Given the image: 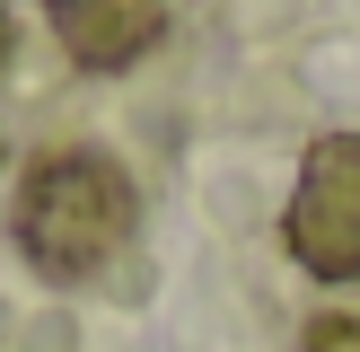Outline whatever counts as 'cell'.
<instances>
[{
  "mask_svg": "<svg viewBox=\"0 0 360 352\" xmlns=\"http://www.w3.org/2000/svg\"><path fill=\"white\" fill-rule=\"evenodd\" d=\"M167 27V0H53V35L79 70H132Z\"/></svg>",
  "mask_w": 360,
  "mask_h": 352,
  "instance_id": "cell-3",
  "label": "cell"
},
{
  "mask_svg": "<svg viewBox=\"0 0 360 352\" xmlns=\"http://www.w3.org/2000/svg\"><path fill=\"white\" fill-rule=\"evenodd\" d=\"M299 352H360V317H326V326H316Z\"/></svg>",
  "mask_w": 360,
  "mask_h": 352,
  "instance_id": "cell-4",
  "label": "cell"
},
{
  "mask_svg": "<svg viewBox=\"0 0 360 352\" xmlns=\"http://www.w3.org/2000/svg\"><path fill=\"white\" fill-rule=\"evenodd\" d=\"M281 238H290V256L308 264V273L360 282V132H326L299 158Z\"/></svg>",
  "mask_w": 360,
  "mask_h": 352,
  "instance_id": "cell-2",
  "label": "cell"
},
{
  "mask_svg": "<svg viewBox=\"0 0 360 352\" xmlns=\"http://www.w3.org/2000/svg\"><path fill=\"white\" fill-rule=\"evenodd\" d=\"M141 229V194L105 150H62L35 158V176L18 185V246L35 273L53 282H88L105 273V256H123Z\"/></svg>",
  "mask_w": 360,
  "mask_h": 352,
  "instance_id": "cell-1",
  "label": "cell"
},
{
  "mask_svg": "<svg viewBox=\"0 0 360 352\" xmlns=\"http://www.w3.org/2000/svg\"><path fill=\"white\" fill-rule=\"evenodd\" d=\"M0 53H9V9H0Z\"/></svg>",
  "mask_w": 360,
  "mask_h": 352,
  "instance_id": "cell-5",
  "label": "cell"
}]
</instances>
